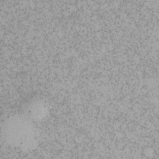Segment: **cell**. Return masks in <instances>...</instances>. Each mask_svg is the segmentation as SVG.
Wrapping results in <instances>:
<instances>
[{
	"mask_svg": "<svg viewBox=\"0 0 159 159\" xmlns=\"http://www.w3.org/2000/svg\"><path fill=\"white\" fill-rule=\"evenodd\" d=\"M48 113L47 104L42 99H36L30 102L27 107V116L33 120H41Z\"/></svg>",
	"mask_w": 159,
	"mask_h": 159,
	"instance_id": "obj_2",
	"label": "cell"
},
{
	"mask_svg": "<svg viewBox=\"0 0 159 159\" xmlns=\"http://www.w3.org/2000/svg\"><path fill=\"white\" fill-rule=\"evenodd\" d=\"M26 114L16 115L7 119L2 129V135L9 145L24 150L35 148L37 143V132Z\"/></svg>",
	"mask_w": 159,
	"mask_h": 159,
	"instance_id": "obj_1",
	"label": "cell"
}]
</instances>
